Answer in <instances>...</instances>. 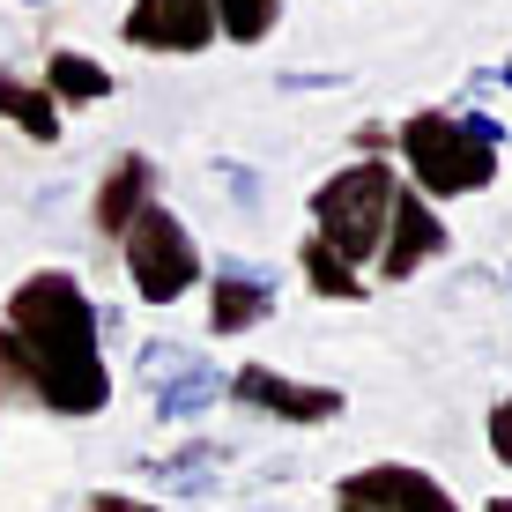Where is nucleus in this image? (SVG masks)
<instances>
[{"instance_id": "nucleus-11", "label": "nucleus", "mask_w": 512, "mask_h": 512, "mask_svg": "<svg viewBox=\"0 0 512 512\" xmlns=\"http://www.w3.org/2000/svg\"><path fill=\"white\" fill-rule=\"evenodd\" d=\"M223 394H231L223 364L193 357L186 372H171V379H156V386H149V409H156V423H193V416H208V409H216Z\"/></svg>"}, {"instance_id": "nucleus-15", "label": "nucleus", "mask_w": 512, "mask_h": 512, "mask_svg": "<svg viewBox=\"0 0 512 512\" xmlns=\"http://www.w3.org/2000/svg\"><path fill=\"white\" fill-rule=\"evenodd\" d=\"M45 97L52 104H104L112 97V75H104V60H90V52L52 45L45 52Z\"/></svg>"}, {"instance_id": "nucleus-6", "label": "nucleus", "mask_w": 512, "mask_h": 512, "mask_svg": "<svg viewBox=\"0 0 512 512\" xmlns=\"http://www.w3.org/2000/svg\"><path fill=\"white\" fill-rule=\"evenodd\" d=\"M275 305H282V275L275 268H260V260H238V253H223L216 268H208V334H253V327H268L275 320Z\"/></svg>"}, {"instance_id": "nucleus-9", "label": "nucleus", "mask_w": 512, "mask_h": 512, "mask_svg": "<svg viewBox=\"0 0 512 512\" xmlns=\"http://www.w3.org/2000/svg\"><path fill=\"white\" fill-rule=\"evenodd\" d=\"M119 38L134 52H179L186 60V52H208L223 30H216V0H134Z\"/></svg>"}, {"instance_id": "nucleus-21", "label": "nucleus", "mask_w": 512, "mask_h": 512, "mask_svg": "<svg viewBox=\"0 0 512 512\" xmlns=\"http://www.w3.org/2000/svg\"><path fill=\"white\" fill-rule=\"evenodd\" d=\"M357 149L364 156H386V149H394V134H386V127H357Z\"/></svg>"}, {"instance_id": "nucleus-17", "label": "nucleus", "mask_w": 512, "mask_h": 512, "mask_svg": "<svg viewBox=\"0 0 512 512\" xmlns=\"http://www.w3.org/2000/svg\"><path fill=\"white\" fill-rule=\"evenodd\" d=\"M0 409H38V386H30V364L15 349V334L0 327Z\"/></svg>"}, {"instance_id": "nucleus-10", "label": "nucleus", "mask_w": 512, "mask_h": 512, "mask_svg": "<svg viewBox=\"0 0 512 512\" xmlns=\"http://www.w3.org/2000/svg\"><path fill=\"white\" fill-rule=\"evenodd\" d=\"M164 193V171H156V156H112L104 164V179H97V201H90V223H97V238H127V223L141 216V208Z\"/></svg>"}, {"instance_id": "nucleus-25", "label": "nucleus", "mask_w": 512, "mask_h": 512, "mask_svg": "<svg viewBox=\"0 0 512 512\" xmlns=\"http://www.w3.org/2000/svg\"><path fill=\"white\" fill-rule=\"evenodd\" d=\"M30 8H45V0H30Z\"/></svg>"}, {"instance_id": "nucleus-12", "label": "nucleus", "mask_w": 512, "mask_h": 512, "mask_svg": "<svg viewBox=\"0 0 512 512\" xmlns=\"http://www.w3.org/2000/svg\"><path fill=\"white\" fill-rule=\"evenodd\" d=\"M223 468H231V446H216V438H193V446H179V453H156V461H141V475H149L156 490H179V498L208 490Z\"/></svg>"}, {"instance_id": "nucleus-7", "label": "nucleus", "mask_w": 512, "mask_h": 512, "mask_svg": "<svg viewBox=\"0 0 512 512\" xmlns=\"http://www.w3.org/2000/svg\"><path fill=\"white\" fill-rule=\"evenodd\" d=\"M334 505H364V512H461L446 483L431 468H409V461H372L357 475L334 483Z\"/></svg>"}, {"instance_id": "nucleus-5", "label": "nucleus", "mask_w": 512, "mask_h": 512, "mask_svg": "<svg viewBox=\"0 0 512 512\" xmlns=\"http://www.w3.org/2000/svg\"><path fill=\"white\" fill-rule=\"evenodd\" d=\"M231 401H238V409H253V416L290 423V431H320V423H334L349 409L342 386L290 379V372H275V364H238V372H231Z\"/></svg>"}, {"instance_id": "nucleus-19", "label": "nucleus", "mask_w": 512, "mask_h": 512, "mask_svg": "<svg viewBox=\"0 0 512 512\" xmlns=\"http://www.w3.org/2000/svg\"><path fill=\"white\" fill-rule=\"evenodd\" d=\"M483 431H490V461H498V468H512V394H498V409H490V423H483Z\"/></svg>"}, {"instance_id": "nucleus-20", "label": "nucleus", "mask_w": 512, "mask_h": 512, "mask_svg": "<svg viewBox=\"0 0 512 512\" xmlns=\"http://www.w3.org/2000/svg\"><path fill=\"white\" fill-rule=\"evenodd\" d=\"M216 179H223V186H231V193H238V201H245V208H253V201H260V179H253V171H238V164H216Z\"/></svg>"}, {"instance_id": "nucleus-16", "label": "nucleus", "mask_w": 512, "mask_h": 512, "mask_svg": "<svg viewBox=\"0 0 512 512\" xmlns=\"http://www.w3.org/2000/svg\"><path fill=\"white\" fill-rule=\"evenodd\" d=\"M275 23H282V0H216V30H223L231 45L275 38Z\"/></svg>"}, {"instance_id": "nucleus-24", "label": "nucleus", "mask_w": 512, "mask_h": 512, "mask_svg": "<svg viewBox=\"0 0 512 512\" xmlns=\"http://www.w3.org/2000/svg\"><path fill=\"white\" fill-rule=\"evenodd\" d=\"M334 512H364V505H334Z\"/></svg>"}, {"instance_id": "nucleus-13", "label": "nucleus", "mask_w": 512, "mask_h": 512, "mask_svg": "<svg viewBox=\"0 0 512 512\" xmlns=\"http://www.w3.org/2000/svg\"><path fill=\"white\" fill-rule=\"evenodd\" d=\"M297 275H305V290H312V297H327V305H364V297H372L364 268H349V260L334 253V245H320V238L297 245Z\"/></svg>"}, {"instance_id": "nucleus-4", "label": "nucleus", "mask_w": 512, "mask_h": 512, "mask_svg": "<svg viewBox=\"0 0 512 512\" xmlns=\"http://www.w3.org/2000/svg\"><path fill=\"white\" fill-rule=\"evenodd\" d=\"M119 260H127V282H134L141 305H179L186 290H201V282H208L201 245H193V231L171 216L164 201H149V208L127 223V238H119Z\"/></svg>"}, {"instance_id": "nucleus-14", "label": "nucleus", "mask_w": 512, "mask_h": 512, "mask_svg": "<svg viewBox=\"0 0 512 512\" xmlns=\"http://www.w3.org/2000/svg\"><path fill=\"white\" fill-rule=\"evenodd\" d=\"M0 119L23 141H38V149L60 141V104L45 97V82H23V75H8V67H0Z\"/></svg>"}, {"instance_id": "nucleus-8", "label": "nucleus", "mask_w": 512, "mask_h": 512, "mask_svg": "<svg viewBox=\"0 0 512 512\" xmlns=\"http://www.w3.org/2000/svg\"><path fill=\"white\" fill-rule=\"evenodd\" d=\"M438 253H453L446 216H438L416 186H401V193H394V216H386V238H379V260H372L379 282H409V275L431 268Z\"/></svg>"}, {"instance_id": "nucleus-1", "label": "nucleus", "mask_w": 512, "mask_h": 512, "mask_svg": "<svg viewBox=\"0 0 512 512\" xmlns=\"http://www.w3.org/2000/svg\"><path fill=\"white\" fill-rule=\"evenodd\" d=\"M0 327L15 334L30 364V386H38L45 416H104L112 409V364H104V312L97 297L82 290V275L67 268H38L8 290V312Z\"/></svg>"}, {"instance_id": "nucleus-2", "label": "nucleus", "mask_w": 512, "mask_h": 512, "mask_svg": "<svg viewBox=\"0 0 512 512\" xmlns=\"http://www.w3.org/2000/svg\"><path fill=\"white\" fill-rule=\"evenodd\" d=\"M394 156L409 164V186L423 201H461V193H490L505 171V127L490 112H461V104H431L394 127Z\"/></svg>"}, {"instance_id": "nucleus-3", "label": "nucleus", "mask_w": 512, "mask_h": 512, "mask_svg": "<svg viewBox=\"0 0 512 512\" xmlns=\"http://www.w3.org/2000/svg\"><path fill=\"white\" fill-rule=\"evenodd\" d=\"M394 193H401V171L394 156H357V164L327 171L312 186V238L334 245L349 268L379 260V238H386V216H394Z\"/></svg>"}, {"instance_id": "nucleus-18", "label": "nucleus", "mask_w": 512, "mask_h": 512, "mask_svg": "<svg viewBox=\"0 0 512 512\" xmlns=\"http://www.w3.org/2000/svg\"><path fill=\"white\" fill-rule=\"evenodd\" d=\"M193 357H201V349H186V342H141V357H134V364H141V379H149V386H156V379H171V372H186V364H193Z\"/></svg>"}, {"instance_id": "nucleus-22", "label": "nucleus", "mask_w": 512, "mask_h": 512, "mask_svg": "<svg viewBox=\"0 0 512 512\" xmlns=\"http://www.w3.org/2000/svg\"><path fill=\"white\" fill-rule=\"evenodd\" d=\"M282 90H342V75H282Z\"/></svg>"}, {"instance_id": "nucleus-23", "label": "nucleus", "mask_w": 512, "mask_h": 512, "mask_svg": "<svg viewBox=\"0 0 512 512\" xmlns=\"http://www.w3.org/2000/svg\"><path fill=\"white\" fill-rule=\"evenodd\" d=\"M483 512H512V490H505V498H490V505H483Z\"/></svg>"}]
</instances>
